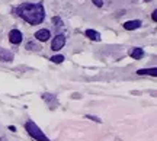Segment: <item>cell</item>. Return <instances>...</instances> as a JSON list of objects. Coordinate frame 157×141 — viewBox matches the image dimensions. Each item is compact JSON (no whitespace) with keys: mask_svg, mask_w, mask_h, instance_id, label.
Wrapping results in <instances>:
<instances>
[{"mask_svg":"<svg viewBox=\"0 0 157 141\" xmlns=\"http://www.w3.org/2000/svg\"><path fill=\"white\" fill-rule=\"evenodd\" d=\"M16 13L29 25H39L45 17V9L42 3H22L16 7Z\"/></svg>","mask_w":157,"mask_h":141,"instance_id":"6da1fadb","label":"cell"},{"mask_svg":"<svg viewBox=\"0 0 157 141\" xmlns=\"http://www.w3.org/2000/svg\"><path fill=\"white\" fill-rule=\"evenodd\" d=\"M25 130L28 131L29 135L32 137L34 140H36V141H51L50 138H48V137L41 131V128L35 124L34 121H28V122L25 124Z\"/></svg>","mask_w":157,"mask_h":141,"instance_id":"7a4b0ae2","label":"cell"},{"mask_svg":"<svg viewBox=\"0 0 157 141\" xmlns=\"http://www.w3.org/2000/svg\"><path fill=\"white\" fill-rule=\"evenodd\" d=\"M64 44H66V36L63 34H58L54 36V40H52V42H51V50L52 51H58L61 50L63 47H64Z\"/></svg>","mask_w":157,"mask_h":141,"instance_id":"3957f363","label":"cell"},{"mask_svg":"<svg viewBox=\"0 0 157 141\" xmlns=\"http://www.w3.org/2000/svg\"><path fill=\"white\" fill-rule=\"evenodd\" d=\"M22 40H23V35L19 29H12L10 32H9V41H10L12 44L17 45V44L22 42Z\"/></svg>","mask_w":157,"mask_h":141,"instance_id":"277c9868","label":"cell"},{"mask_svg":"<svg viewBox=\"0 0 157 141\" xmlns=\"http://www.w3.org/2000/svg\"><path fill=\"white\" fill-rule=\"evenodd\" d=\"M35 38L39 41V42H45V41H48L51 38V34L48 29H39L35 32Z\"/></svg>","mask_w":157,"mask_h":141,"instance_id":"5b68a950","label":"cell"},{"mask_svg":"<svg viewBox=\"0 0 157 141\" xmlns=\"http://www.w3.org/2000/svg\"><path fill=\"white\" fill-rule=\"evenodd\" d=\"M141 26V21L138 19H134V21H127V22L124 23V28L127 29V31H134V29L140 28Z\"/></svg>","mask_w":157,"mask_h":141,"instance_id":"8992f818","label":"cell"},{"mask_svg":"<svg viewBox=\"0 0 157 141\" xmlns=\"http://www.w3.org/2000/svg\"><path fill=\"white\" fill-rule=\"evenodd\" d=\"M129 57L134 60H140L144 57V50L143 48H131L129 50Z\"/></svg>","mask_w":157,"mask_h":141,"instance_id":"52a82bcc","label":"cell"},{"mask_svg":"<svg viewBox=\"0 0 157 141\" xmlns=\"http://www.w3.org/2000/svg\"><path fill=\"white\" fill-rule=\"evenodd\" d=\"M13 60V54H12L10 51L7 50H0V61L3 63H9Z\"/></svg>","mask_w":157,"mask_h":141,"instance_id":"ba28073f","label":"cell"},{"mask_svg":"<svg viewBox=\"0 0 157 141\" xmlns=\"http://www.w3.org/2000/svg\"><path fill=\"white\" fill-rule=\"evenodd\" d=\"M84 35L92 41H101V34H99L98 31H95V29H87V31L84 32Z\"/></svg>","mask_w":157,"mask_h":141,"instance_id":"9c48e42d","label":"cell"},{"mask_svg":"<svg viewBox=\"0 0 157 141\" xmlns=\"http://www.w3.org/2000/svg\"><path fill=\"white\" fill-rule=\"evenodd\" d=\"M137 73L141 74V76H144V74H148V76H153V77H156L157 76V68H140V70H137Z\"/></svg>","mask_w":157,"mask_h":141,"instance_id":"30bf717a","label":"cell"},{"mask_svg":"<svg viewBox=\"0 0 157 141\" xmlns=\"http://www.w3.org/2000/svg\"><path fill=\"white\" fill-rule=\"evenodd\" d=\"M26 50H31V51H38V50H41V48H39V45L36 44V42H34V41H31V42H28V44H26Z\"/></svg>","mask_w":157,"mask_h":141,"instance_id":"8fae6325","label":"cell"},{"mask_svg":"<svg viewBox=\"0 0 157 141\" xmlns=\"http://www.w3.org/2000/svg\"><path fill=\"white\" fill-rule=\"evenodd\" d=\"M51 61L54 63V64H61L64 61V55H54L51 57Z\"/></svg>","mask_w":157,"mask_h":141,"instance_id":"7c38bea8","label":"cell"},{"mask_svg":"<svg viewBox=\"0 0 157 141\" xmlns=\"http://www.w3.org/2000/svg\"><path fill=\"white\" fill-rule=\"evenodd\" d=\"M93 3H95V6H98V7H102L103 6V2L102 0H92Z\"/></svg>","mask_w":157,"mask_h":141,"instance_id":"4fadbf2b","label":"cell"},{"mask_svg":"<svg viewBox=\"0 0 157 141\" xmlns=\"http://www.w3.org/2000/svg\"><path fill=\"white\" fill-rule=\"evenodd\" d=\"M87 118L92 119V121H96V122H101V119L98 118V116H92V115H87Z\"/></svg>","mask_w":157,"mask_h":141,"instance_id":"5bb4252c","label":"cell"},{"mask_svg":"<svg viewBox=\"0 0 157 141\" xmlns=\"http://www.w3.org/2000/svg\"><path fill=\"white\" fill-rule=\"evenodd\" d=\"M151 17H153V21H154V22H157V12H156V10H153Z\"/></svg>","mask_w":157,"mask_h":141,"instance_id":"9a60e30c","label":"cell"},{"mask_svg":"<svg viewBox=\"0 0 157 141\" xmlns=\"http://www.w3.org/2000/svg\"><path fill=\"white\" fill-rule=\"evenodd\" d=\"M0 141H7V138L6 137H0Z\"/></svg>","mask_w":157,"mask_h":141,"instance_id":"2e32d148","label":"cell"},{"mask_svg":"<svg viewBox=\"0 0 157 141\" xmlns=\"http://www.w3.org/2000/svg\"><path fill=\"white\" fill-rule=\"evenodd\" d=\"M144 2H150V0H144Z\"/></svg>","mask_w":157,"mask_h":141,"instance_id":"e0dca14e","label":"cell"}]
</instances>
